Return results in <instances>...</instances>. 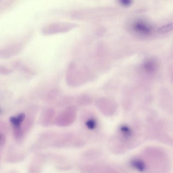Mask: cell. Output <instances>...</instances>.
<instances>
[{
    "mask_svg": "<svg viewBox=\"0 0 173 173\" xmlns=\"http://www.w3.org/2000/svg\"><path fill=\"white\" fill-rule=\"evenodd\" d=\"M120 3L124 6L127 7L132 4V1H129V0H123V1H120Z\"/></svg>",
    "mask_w": 173,
    "mask_h": 173,
    "instance_id": "cell-6",
    "label": "cell"
},
{
    "mask_svg": "<svg viewBox=\"0 0 173 173\" xmlns=\"http://www.w3.org/2000/svg\"><path fill=\"white\" fill-rule=\"evenodd\" d=\"M135 28L137 30L145 34L148 33L151 31V29L150 27L143 23H137L135 25Z\"/></svg>",
    "mask_w": 173,
    "mask_h": 173,
    "instance_id": "cell-3",
    "label": "cell"
},
{
    "mask_svg": "<svg viewBox=\"0 0 173 173\" xmlns=\"http://www.w3.org/2000/svg\"><path fill=\"white\" fill-rule=\"evenodd\" d=\"M173 27V23H169L159 28L158 30V32L160 34L165 33L172 30Z\"/></svg>",
    "mask_w": 173,
    "mask_h": 173,
    "instance_id": "cell-4",
    "label": "cell"
},
{
    "mask_svg": "<svg viewBox=\"0 0 173 173\" xmlns=\"http://www.w3.org/2000/svg\"><path fill=\"white\" fill-rule=\"evenodd\" d=\"M1 110H0V113H1Z\"/></svg>",
    "mask_w": 173,
    "mask_h": 173,
    "instance_id": "cell-7",
    "label": "cell"
},
{
    "mask_svg": "<svg viewBox=\"0 0 173 173\" xmlns=\"http://www.w3.org/2000/svg\"><path fill=\"white\" fill-rule=\"evenodd\" d=\"M25 118V114L22 113H21L16 117L12 116L10 118V121L11 123L12 124L15 126L18 127L24 120Z\"/></svg>",
    "mask_w": 173,
    "mask_h": 173,
    "instance_id": "cell-2",
    "label": "cell"
},
{
    "mask_svg": "<svg viewBox=\"0 0 173 173\" xmlns=\"http://www.w3.org/2000/svg\"><path fill=\"white\" fill-rule=\"evenodd\" d=\"M86 126L89 129H93L95 126V123L93 120H88L86 123Z\"/></svg>",
    "mask_w": 173,
    "mask_h": 173,
    "instance_id": "cell-5",
    "label": "cell"
},
{
    "mask_svg": "<svg viewBox=\"0 0 173 173\" xmlns=\"http://www.w3.org/2000/svg\"><path fill=\"white\" fill-rule=\"evenodd\" d=\"M78 26L75 23L69 22H54L44 26L42 30V33L49 35L66 32Z\"/></svg>",
    "mask_w": 173,
    "mask_h": 173,
    "instance_id": "cell-1",
    "label": "cell"
}]
</instances>
